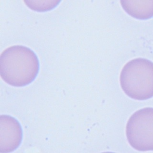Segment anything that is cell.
<instances>
[{
  "instance_id": "6da1fadb",
  "label": "cell",
  "mask_w": 153,
  "mask_h": 153,
  "mask_svg": "<svg viewBox=\"0 0 153 153\" xmlns=\"http://www.w3.org/2000/svg\"><path fill=\"white\" fill-rule=\"evenodd\" d=\"M39 70L36 54L29 48L13 45L5 49L0 56V75L7 84L23 87L31 83Z\"/></svg>"
},
{
  "instance_id": "277c9868",
  "label": "cell",
  "mask_w": 153,
  "mask_h": 153,
  "mask_svg": "<svg viewBox=\"0 0 153 153\" xmlns=\"http://www.w3.org/2000/svg\"><path fill=\"white\" fill-rule=\"evenodd\" d=\"M23 130L15 118L1 115L0 117V152L8 153L16 150L22 143Z\"/></svg>"
},
{
  "instance_id": "7a4b0ae2",
  "label": "cell",
  "mask_w": 153,
  "mask_h": 153,
  "mask_svg": "<svg viewBox=\"0 0 153 153\" xmlns=\"http://www.w3.org/2000/svg\"><path fill=\"white\" fill-rule=\"evenodd\" d=\"M120 81L124 92L133 99L153 97V62L143 58L127 62L121 70Z\"/></svg>"
},
{
  "instance_id": "8992f818",
  "label": "cell",
  "mask_w": 153,
  "mask_h": 153,
  "mask_svg": "<svg viewBox=\"0 0 153 153\" xmlns=\"http://www.w3.org/2000/svg\"><path fill=\"white\" fill-rule=\"evenodd\" d=\"M62 0H23L27 7L37 12H45L56 8Z\"/></svg>"
},
{
  "instance_id": "3957f363",
  "label": "cell",
  "mask_w": 153,
  "mask_h": 153,
  "mask_svg": "<svg viewBox=\"0 0 153 153\" xmlns=\"http://www.w3.org/2000/svg\"><path fill=\"white\" fill-rule=\"evenodd\" d=\"M126 137L134 149L153 151V108H145L131 115L126 125Z\"/></svg>"
},
{
  "instance_id": "5b68a950",
  "label": "cell",
  "mask_w": 153,
  "mask_h": 153,
  "mask_svg": "<svg viewBox=\"0 0 153 153\" xmlns=\"http://www.w3.org/2000/svg\"><path fill=\"white\" fill-rule=\"evenodd\" d=\"M120 3L124 10L135 19L153 17V0H120Z\"/></svg>"
}]
</instances>
